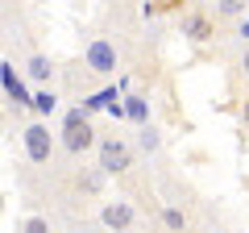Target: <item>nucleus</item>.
I'll return each mask as SVG.
<instances>
[{"label":"nucleus","instance_id":"f257e3e1","mask_svg":"<svg viewBox=\"0 0 249 233\" xmlns=\"http://www.w3.org/2000/svg\"><path fill=\"white\" fill-rule=\"evenodd\" d=\"M58 146L71 154V158H83V154H91L100 146V134H96V125L88 121V108H83V104L67 108L62 129H58Z\"/></svg>","mask_w":249,"mask_h":233},{"label":"nucleus","instance_id":"f03ea898","mask_svg":"<svg viewBox=\"0 0 249 233\" xmlns=\"http://www.w3.org/2000/svg\"><path fill=\"white\" fill-rule=\"evenodd\" d=\"M137 162V146L121 134H100V146H96V167H104L108 175H129Z\"/></svg>","mask_w":249,"mask_h":233},{"label":"nucleus","instance_id":"7ed1b4c3","mask_svg":"<svg viewBox=\"0 0 249 233\" xmlns=\"http://www.w3.org/2000/svg\"><path fill=\"white\" fill-rule=\"evenodd\" d=\"M21 146H25V158L34 162V167H50L54 150H58V134L50 129L46 116H34V121L21 129Z\"/></svg>","mask_w":249,"mask_h":233},{"label":"nucleus","instance_id":"20e7f679","mask_svg":"<svg viewBox=\"0 0 249 233\" xmlns=\"http://www.w3.org/2000/svg\"><path fill=\"white\" fill-rule=\"evenodd\" d=\"M83 67H88L91 75H112L116 67H121V50H116V42L104 38V34L88 38V46H83Z\"/></svg>","mask_w":249,"mask_h":233},{"label":"nucleus","instance_id":"39448f33","mask_svg":"<svg viewBox=\"0 0 249 233\" xmlns=\"http://www.w3.org/2000/svg\"><path fill=\"white\" fill-rule=\"evenodd\" d=\"M178 29H183V38L191 46H208L216 38V21H212V13H204V9H187L183 17H178Z\"/></svg>","mask_w":249,"mask_h":233},{"label":"nucleus","instance_id":"423d86ee","mask_svg":"<svg viewBox=\"0 0 249 233\" xmlns=\"http://www.w3.org/2000/svg\"><path fill=\"white\" fill-rule=\"evenodd\" d=\"M100 225H104L108 233H129L137 225V208L129 204V200H108V204L100 208Z\"/></svg>","mask_w":249,"mask_h":233},{"label":"nucleus","instance_id":"0eeeda50","mask_svg":"<svg viewBox=\"0 0 249 233\" xmlns=\"http://www.w3.org/2000/svg\"><path fill=\"white\" fill-rule=\"evenodd\" d=\"M0 79H4V100L17 108H34V92L25 88V79L17 75V67H13V58H4L0 63Z\"/></svg>","mask_w":249,"mask_h":233},{"label":"nucleus","instance_id":"6e6552de","mask_svg":"<svg viewBox=\"0 0 249 233\" xmlns=\"http://www.w3.org/2000/svg\"><path fill=\"white\" fill-rule=\"evenodd\" d=\"M25 75L37 83V88H50V83H54V75H58V67H54V58H50V54L29 50V54H25Z\"/></svg>","mask_w":249,"mask_h":233},{"label":"nucleus","instance_id":"1a4fd4ad","mask_svg":"<svg viewBox=\"0 0 249 233\" xmlns=\"http://www.w3.org/2000/svg\"><path fill=\"white\" fill-rule=\"evenodd\" d=\"M158 221H162L166 233H187V229H191V216H187V208H178V204H162Z\"/></svg>","mask_w":249,"mask_h":233},{"label":"nucleus","instance_id":"9d476101","mask_svg":"<svg viewBox=\"0 0 249 233\" xmlns=\"http://www.w3.org/2000/svg\"><path fill=\"white\" fill-rule=\"evenodd\" d=\"M58 92H54V88H37L34 92V113L37 116H54V113H58Z\"/></svg>","mask_w":249,"mask_h":233},{"label":"nucleus","instance_id":"9b49d317","mask_svg":"<svg viewBox=\"0 0 249 233\" xmlns=\"http://www.w3.org/2000/svg\"><path fill=\"white\" fill-rule=\"evenodd\" d=\"M137 150L142 154H158L162 150V134L154 125H137Z\"/></svg>","mask_w":249,"mask_h":233},{"label":"nucleus","instance_id":"f8f14e48","mask_svg":"<svg viewBox=\"0 0 249 233\" xmlns=\"http://www.w3.org/2000/svg\"><path fill=\"white\" fill-rule=\"evenodd\" d=\"M124 108H129L133 125H150V100L145 96H124Z\"/></svg>","mask_w":249,"mask_h":233},{"label":"nucleus","instance_id":"ddd939ff","mask_svg":"<svg viewBox=\"0 0 249 233\" xmlns=\"http://www.w3.org/2000/svg\"><path fill=\"white\" fill-rule=\"evenodd\" d=\"M212 4H216V17H232V21L249 13V0H212Z\"/></svg>","mask_w":249,"mask_h":233},{"label":"nucleus","instance_id":"4468645a","mask_svg":"<svg viewBox=\"0 0 249 233\" xmlns=\"http://www.w3.org/2000/svg\"><path fill=\"white\" fill-rule=\"evenodd\" d=\"M116 100H121V96H116V88H104V92H91V96L83 100V108H88V113H96V108H112Z\"/></svg>","mask_w":249,"mask_h":233},{"label":"nucleus","instance_id":"2eb2a0df","mask_svg":"<svg viewBox=\"0 0 249 233\" xmlns=\"http://www.w3.org/2000/svg\"><path fill=\"white\" fill-rule=\"evenodd\" d=\"M17 233H54V229H50L46 216H25V221L17 225Z\"/></svg>","mask_w":249,"mask_h":233},{"label":"nucleus","instance_id":"dca6fc26","mask_svg":"<svg viewBox=\"0 0 249 233\" xmlns=\"http://www.w3.org/2000/svg\"><path fill=\"white\" fill-rule=\"evenodd\" d=\"M232 38L249 46V17H237V29H232Z\"/></svg>","mask_w":249,"mask_h":233},{"label":"nucleus","instance_id":"f3484780","mask_svg":"<svg viewBox=\"0 0 249 233\" xmlns=\"http://www.w3.org/2000/svg\"><path fill=\"white\" fill-rule=\"evenodd\" d=\"M241 125H245V129H249V96H245V100H241Z\"/></svg>","mask_w":249,"mask_h":233},{"label":"nucleus","instance_id":"a211bd4d","mask_svg":"<svg viewBox=\"0 0 249 233\" xmlns=\"http://www.w3.org/2000/svg\"><path fill=\"white\" fill-rule=\"evenodd\" d=\"M241 75H245V79H249V46H245V50H241Z\"/></svg>","mask_w":249,"mask_h":233}]
</instances>
